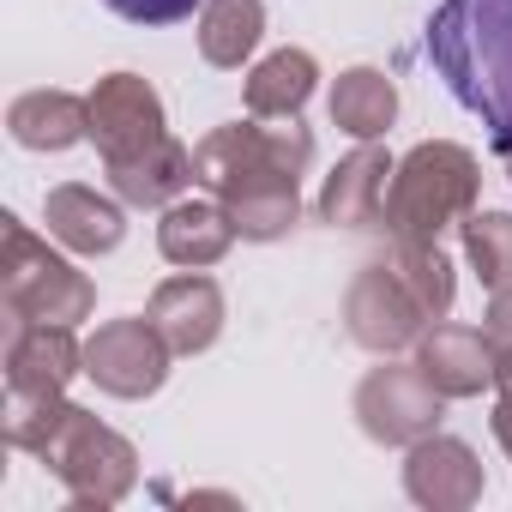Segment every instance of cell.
<instances>
[{
	"label": "cell",
	"instance_id": "obj_16",
	"mask_svg": "<svg viewBox=\"0 0 512 512\" xmlns=\"http://www.w3.org/2000/svg\"><path fill=\"white\" fill-rule=\"evenodd\" d=\"M43 217H49V235L61 241V247H73V253H109V247H121V235H127V217H121V205L115 199H103L97 187H55L49 193V205H43Z\"/></svg>",
	"mask_w": 512,
	"mask_h": 512
},
{
	"label": "cell",
	"instance_id": "obj_4",
	"mask_svg": "<svg viewBox=\"0 0 512 512\" xmlns=\"http://www.w3.org/2000/svg\"><path fill=\"white\" fill-rule=\"evenodd\" d=\"M476 181H482V175H476V157H470L464 145L428 139V145H416V151L392 169L380 223L392 229V241H434L452 217H470Z\"/></svg>",
	"mask_w": 512,
	"mask_h": 512
},
{
	"label": "cell",
	"instance_id": "obj_22",
	"mask_svg": "<svg viewBox=\"0 0 512 512\" xmlns=\"http://www.w3.org/2000/svg\"><path fill=\"white\" fill-rule=\"evenodd\" d=\"M482 332H488V350H494V380H500V386H512V284H506V290H494Z\"/></svg>",
	"mask_w": 512,
	"mask_h": 512
},
{
	"label": "cell",
	"instance_id": "obj_15",
	"mask_svg": "<svg viewBox=\"0 0 512 512\" xmlns=\"http://www.w3.org/2000/svg\"><path fill=\"white\" fill-rule=\"evenodd\" d=\"M416 368H422L446 398H470V392H482V386L494 380L488 332H476V326H434V332H422Z\"/></svg>",
	"mask_w": 512,
	"mask_h": 512
},
{
	"label": "cell",
	"instance_id": "obj_12",
	"mask_svg": "<svg viewBox=\"0 0 512 512\" xmlns=\"http://www.w3.org/2000/svg\"><path fill=\"white\" fill-rule=\"evenodd\" d=\"M404 488L416 506H476L482 494V464L464 440L452 434H428L410 446V464H404Z\"/></svg>",
	"mask_w": 512,
	"mask_h": 512
},
{
	"label": "cell",
	"instance_id": "obj_3",
	"mask_svg": "<svg viewBox=\"0 0 512 512\" xmlns=\"http://www.w3.org/2000/svg\"><path fill=\"white\" fill-rule=\"evenodd\" d=\"M428 61L446 91L482 115L494 145L512 139V0H440L428 19Z\"/></svg>",
	"mask_w": 512,
	"mask_h": 512
},
{
	"label": "cell",
	"instance_id": "obj_11",
	"mask_svg": "<svg viewBox=\"0 0 512 512\" xmlns=\"http://www.w3.org/2000/svg\"><path fill=\"white\" fill-rule=\"evenodd\" d=\"M145 320L163 332V344H169L175 356H199V350H211L217 332H223V290H217L211 278H199V272H181V278L157 284Z\"/></svg>",
	"mask_w": 512,
	"mask_h": 512
},
{
	"label": "cell",
	"instance_id": "obj_24",
	"mask_svg": "<svg viewBox=\"0 0 512 512\" xmlns=\"http://www.w3.org/2000/svg\"><path fill=\"white\" fill-rule=\"evenodd\" d=\"M494 440L506 446V458H512V386L500 392V404H494Z\"/></svg>",
	"mask_w": 512,
	"mask_h": 512
},
{
	"label": "cell",
	"instance_id": "obj_13",
	"mask_svg": "<svg viewBox=\"0 0 512 512\" xmlns=\"http://www.w3.org/2000/svg\"><path fill=\"white\" fill-rule=\"evenodd\" d=\"M392 157L380 151V145H362L356 157H344L338 163V175L326 181V193H320V223H344V229H368V223H380V211H386V187H392Z\"/></svg>",
	"mask_w": 512,
	"mask_h": 512
},
{
	"label": "cell",
	"instance_id": "obj_10",
	"mask_svg": "<svg viewBox=\"0 0 512 512\" xmlns=\"http://www.w3.org/2000/svg\"><path fill=\"white\" fill-rule=\"evenodd\" d=\"M85 374L73 326H13L7 332V404H55L67 380Z\"/></svg>",
	"mask_w": 512,
	"mask_h": 512
},
{
	"label": "cell",
	"instance_id": "obj_2",
	"mask_svg": "<svg viewBox=\"0 0 512 512\" xmlns=\"http://www.w3.org/2000/svg\"><path fill=\"white\" fill-rule=\"evenodd\" d=\"M85 103L115 193L127 205H175V193L193 181V151L169 139L157 91L139 73H109Z\"/></svg>",
	"mask_w": 512,
	"mask_h": 512
},
{
	"label": "cell",
	"instance_id": "obj_20",
	"mask_svg": "<svg viewBox=\"0 0 512 512\" xmlns=\"http://www.w3.org/2000/svg\"><path fill=\"white\" fill-rule=\"evenodd\" d=\"M392 115H398V91H392L386 73H374V67H350V73L332 85V121H338L344 133H356V139H380V133L392 127Z\"/></svg>",
	"mask_w": 512,
	"mask_h": 512
},
{
	"label": "cell",
	"instance_id": "obj_6",
	"mask_svg": "<svg viewBox=\"0 0 512 512\" xmlns=\"http://www.w3.org/2000/svg\"><path fill=\"white\" fill-rule=\"evenodd\" d=\"M43 464L61 476V488L79 506H115L133 488V476H139L133 446L115 428H103L91 410H79V404H67L61 428L43 440Z\"/></svg>",
	"mask_w": 512,
	"mask_h": 512
},
{
	"label": "cell",
	"instance_id": "obj_21",
	"mask_svg": "<svg viewBox=\"0 0 512 512\" xmlns=\"http://www.w3.org/2000/svg\"><path fill=\"white\" fill-rule=\"evenodd\" d=\"M464 247L488 290L512 284V211H470L464 217Z\"/></svg>",
	"mask_w": 512,
	"mask_h": 512
},
{
	"label": "cell",
	"instance_id": "obj_18",
	"mask_svg": "<svg viewBox=\"0 0 512 512\" xmlns=\"http://www.w3.org/2000/svg\"><path fill=\"white\" fill-rule=\"evenodd\" d=\"M314 55L308 49H278L266 55L260 67H253L247 79V115H260V121H284V115H302V103L314 97Z\"/></svg>",
	"mask_w": 512,
	"mask_h": 512
},
{
	"label": "cell",
	"instance_id": "obj_9",
	"mask_svg": "<svg viewBox=\"0 0 512 512\" xmlns=\"http://www.w3.org/2000/svg\"><path fill=\"white\" fill-rule=\"evenodd\" d=\"M169 344L151 320H109L97 326V338L85 344V374L109 392V398H151L169 374Z\"/></svg>",
	"mask_w": 512,
	"mask_h": 512
},
{
	"label": "cell",
	"instance_id": "obj_23",
	"mask_svg": "<svg viewBox=\"0 0 512 512\" xmlns=\"http://www.w3.org/2000/svg\"><path fill=\"white\" fill-rule=\"evenodd\" d=\"M109 13H121L127 25H175V19H187L199 0H103Z\"/></svg>",
	"mask_w": 512,
	"mask_h": 512
},
{
	"label": "cell",
	"instance_id": "obj_19",
	"mask_svg": "<svg viewBox=\"0 0 512 512\" xmlns=\"http://www.w3.org/2000/svg\"><path fill=\"white\" fill-rule=\"evenodd\" d=\"M266 31V7L260 0H205L199 13V55L211 67H241L253 55V43H260Z\"/></svg>",
	"mask_w": 512,
	"mask_h": 512
},
{
	"label": "cell",
	"instance_id": "obj_14",
	"mask_svg": "<svg viewBox=\"0 0 512 512\" xmlns=\"http://www.w3.org/2000/svg\"><path fill=\"white\" fill-rule=\"evenodd\" d=\"M229 241H235V223H229V211L217 199H175V205H163L157 247H163L169 266H187V272L217 266L229 253Z\"/></svg>",
	"mask_w": 512,
	"mask_h": 512
},
{
	"label": "cell",
	"instance_id": "obj_17",
	"mask_svg": "<svg viewBox=\"0 0 512 512\" xmlns=\"http://www.w3.org/2000/svg\"><path fill=\"white\" fill-rule=\"evenodd\" d=\"M7 133L25 151H67V145L91 139V103L73 91H25L7 109Z\"/></svg>",
	"mask_w": 512,
	"mask_h": 512
},
{
	"label": "cell",
	"instance_id": "obj_5",
	"mask_svg": "<svg viewBox=\"0 0 512 512\" xmlns=\"http://www.w3.org/2000/svg\"><path fill=\"white\" fill-rule=\"evenodd\" d=\"M0 302H7V332L13 326H73L91 314L97 290L85 272H73L49 241H37L13 211L0 217Z\"/></svg>",
	"mask_w": 512,
	"mask_h": 512
},
{
	"label": "cell",
	"instance_id": "obj_7",
	"mask_svg": "<svg viewBox=\"0 0 512 512\" xmlns=\"http://www.w3.org/2000/svg\"><path fill=\"white\" fill-rule=\"evenodd\" d=\"M344 320H350V338H356L362 350L392 356V350H404V344H422V332H428L434 314H428V302L416 296V284L398 272V260L386 253L380 266H368V272L350 284Z\"/></svg>",
	"mask_w": 512,
	"mask_h": 512
},
{
	"label": "cell",
	"instance_id": "obj_1",
	"mask_svg": "<svg viewBox=\"0 0 512 512\" xmlns=\"http://www.w3.org/2000/svg\"><path fill=\"white\" fill-rule=\"evenodd\" d=\"M314 157V133L284 115V121H235L217 127L199 151H193V181L229 211L235 235L247 241H278L284 229H296L302 217V169Z\"/></svg>",
	"mask_w": 512,
	"mask_h": 512
},
{
	"label": "cell",
	"instance_id": "obj_8",
	"mask_svg": "<svg viewBox=\"0 0 512 512\" xmlns=\"http://www.w3.org/2000/svg\"><path fill=\"white\" fill-rule=\"evenodd\" d=\"M440 404L446 392L410 362V368H374L362 386H356V416L368 428V440L380 446H416L434 434L440 422Z\"/></svg>",
	"mask_w": 512,
	"mask_h": 512
},
{
	"label": "cell",
	"instance_id": "obj_25",
	"mask_svg": "<svg viewBox=\"0 0 512 512\" xmlns=\"http://www.w3.org/2000/svg\"><path fill=\"white\" fill-rule=\"evenodd\" d=\"M494 151H500V163H506V175H512V139H506V145H494Z\"/></svg>",
	"mask_w": 512,
	"mask_h": 512
}]
</instances>
